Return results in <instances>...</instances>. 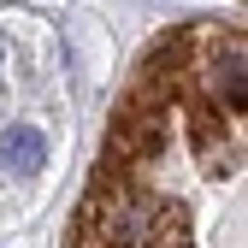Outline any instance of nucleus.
Segmentation results:
<instances>
[{
	"mask_svg": "<svg viewBox=\"0 0 248 248\" xmlns=\"http://www.w3.org/2000/svg\"><path fill=\"white\" fill-rule=\"evenodd\" d=\"M242 18H189L136 59L65 248H242Z\"/></svg>",
	"mask_w": 248,
	"mask_h": 248,
	"instance_id": "obj_1",
	"label": "nucleus"
},
{
	"mask_svg": "<svg viewBox=\"0 0 248 248\" xmlns=\"http://www.w3.org/2000/svg\"><path fill=\"white\" fill-rule=\"evenodd\" d=\"M0 166L12 177H36L47 166V136L36 124H12V130H0Z\"/></svg>",
	"mask_w": 248,
	"mask_h": 248,
	"instance_id": "obj_2",
	"label": "nucleus"
}]
</instances>
